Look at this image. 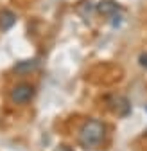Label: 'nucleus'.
Wrapping results in <instances>:
<instances>
[{
  "label": "nucleus",
  "instance_id": "obj_1",
  "mask_svg": "<svg viewBox=\"0 0 147 151\" xmlns=\"http://www.w3.org/2000/svg\"><path fill=\"white\" fill-rule=\"evenodd\" d=\"M104 135H106L104 122L99 121V119H88L79 128L77 140H79L83 149H95L104 140Z\"/></svg>",
  "mask_w": 147,
  "mask_h": 151
},
{
  "label": "nucleus",
  "instance_id": "obj_2",
  "mask_svg": "<svg viewBox=\"0 0 147 151\" xmlns=\"http://www.w3.org/2000/svg\"><path fill=\"white\" fill-rule=\"evenodd\" d=\"M34 93H36V90L31 83H18L11 90V101L14 104H27L34 97Z\"/></svg>",
  "mask_w": 147,
  "mask_h": 151
},
{
  "label": "nucleus",
  "instance_id": "obj_3",
  "mask_svg": "<svg viewBox=\"0 0 147 151\" xmlns=\"http://www.w3.org/2000/svg\"><path fill=\"white\" fill-rule=\"evenodd\" d=\"M109 108H111V110L117 113V115H120V117L129 115V111H131V104H129V101H127L124 96L113 97L111 101H109Z\"/></svg>",
  "mask_w": 147,
  "mask_h": 151
},
{
  "label": "nucleus",
  "instance_id": "obj_4",
  "mask_svg": "<svg viewBox=\"0 0 147 151\" xmlns=\"http://www.w3.org/2000/svg\"><path fill=\"white\" fill-rule=\"evenodd\" d=\"M36 68H38V60H22V61H18L14 65V74L18 76H27L31 72H34Z\"/></svg>",
  "mask_w": 147,
  "mask_h": 151
},
{
  "label": "nucleus",
  "instance_id": "obj_5",
  "mask_svg": "<svg viewBox=\"0 0 147 151\" xmlns=\"http://www.w3.org/2000/svg\"><path fill=\"white\" fill-rule=\"evenodd\" d=\"M95 9H97V13H99V14H104V16H113V14L120 9V6H118L117 2H113V0H101L99 4H95Z\"/></svg>",
  "mask_w": 147,
  "mask_h": 151
},
{
  "label": "nucleus",
  "instance_id": "obj_6",
  "mask_svg": "<svg viewBox=\"0 0 147 151\" xmlns=\"http://www.w3.org/2000/svg\"><path fill=\"white\" fill-rule=\"evenodd\" d=\"M14 24H16V14L11 9H2L0 11V29L9 31Z\"/></svg>",
  "mask_w": 147,
  "mask_h": 151
},
{
  "label": "nucleus",
  "instance_id": "obj_7",
  "mask_svg": "<svg viewBox=\"0 0 147 151\" xmlns=\"http://www.w3.org/2000/svg\"><path fill=\"white\" fill-rule=\"evenodd\" d=\"M138 61H140V65H142L143 68H147V52H142V54H140Z\"/></svg>",
  "mask_w": 147,
  "mask_h": 151
}]
</instances>
